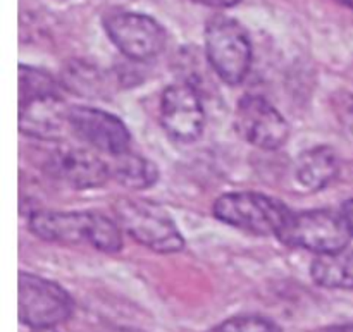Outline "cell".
I'll use <instances>...</instances> for the list:
<instances>
[{
    "instance_id": "1",
    "label": "cell",
    "mask_w": 353,
    "mask_h": 332,
    "mask_svg": "<svg viewBox=\"0 0 353 332\" xmlns=\"http://www.w3.org/2000/svg\"><path fill=\"white\" fill-rule=\"evenodd\" d=\"M28 226L40 240L52 243H88L105 253H117L123 248L119 224L97 212L37 210L30 216Z\"/></svg>"
},
{
    "instance_id": "2",
    "label": "cell",
    "mask_w": 353,
    "mask_h": 332,
    "mask_svg": "<svg viewBox=\"0 0 353 332\" xmlns=\"http://www.w3.org/2000/svg\"><path fill=\"white\" fill-rule=\"evenodd\" d=\"M221 222L257 236H279L292 210L272 196L254 191L224 193L214 203Z\"/></svg>"
},
{
    "instance_id": "3",
    "label": "cell",
    "mask_w": 353,
    "mask_h": 332,
    "mask_svg": "<svg viewBox=\"0 0 353 332\" xmlns=\"http://www.w3.org/2000/svg\"><path fill=\"white\" fill-rule=\"evenodd\" d=\"M117 224L126 234L157 253H178L185 238L172 217L157 203L147 200H119L114 207Z\"/></svg>"
},
{
    "instance_id": "4",
    "label": "cell",
    "mask_w": 353,
    "mask_h": 332,
    "mask_svg": "<svg viewBox=\"0 0 353 332\" xmlns=\"http://www.w3.org/2000/svg\"><path fill=\"white\" fill-rule=\"evenodd\" d=\"M205 55L212 71L228 85H240L252 65V41L238 21L214 16L205 26Z\"/></svg>"
},
{
    "instance_id": "5",
    "label": "cell",
    "mask_w": 353,
    "mask_h": 332,
    "mask_svg": "<svg viewBox=\"0 0 353 332\" xmlns=\"http://www.w3.org/2000/svg\"><path fill=\"white\" fill-rule=\"evenodd\" d=\"M352 233L343 216L331 210L292 212L278 240L293 248H303L312 253H333L345 250Z\"/></svg>"
},
{
    "instance_id": "6",
    "label": "cell",
    "mask_w": 353,
    "mask_h": 332,
    "mask_svg": "<svg viewBox=\"0 0 353 332\" xmlns=\"http://www.w3.org/2000/svg\"><path fill=\"white\" fill-rule=\"evenodd\" d=\"M74 303L64 288L50 279L21 272L19 320L31 329H48L71 317Z\"/></svg>"
},
{
    "instance_id": "7",
    "label": "cell",
    "mask_w": 353,
    "mask_h": 332,
    "mask_svg": "<svg viewBox=\"0 0 353 332\" xmlns=\"http://www.w3.org/2000/svg\"><path fill=\"white\" fill-rule=\"evenodd\" d=\"M43 171L74 189L100 188L110 179L109 162L88 148L65 143H57L45 152Z\"/></svg>"
},
{
    "instance_id": "8",
    "label": "cell",
    "mask_w": 353,
    "mask_h": 332,
    "mask_svg": "<svg viewBox=\"0 0 353 332\" xmlns=\"http://www.w3.org/2000/svg\"><path fill=\"white\" fill-rule=\"evenodd\" d=\"M110 41L133 61H150L165 47V30L150 16L138 12H112L103 21Z\"/></svg>"
},
{
    "instance_id": "9",
    "label": "cell",
    "mask_w": 353,
    "mask_h": 332,
    "mask_svg": "<svg viewBox=\"0 0 353 332\" xmlns=\"http://www.w3.org/2000/svg\"><path fill=\"white\" fill-rule=\"evenodd\" d=\"M234 126L245 141L261 150H278L290 136L285 117L261 95H245L238 102Z\"/></svg>"
},
{
    "instance_id": "10",
    "label": "cell",
    "mask_w": 353,
    "mask_h": 332,
    "mask_svg": "<svg viewBox=\"0 0 353 332\" xmlns=\"http://www.w3.org/2000/svg\"><path fill=\"white\" fill-rule=\"evenodd\" d=\"M161 123L165 133L176 141L192 143L205 127V109L196 86L174 83L161 96Z\"/></svg>"
},
{
    "instance_id": "11",
    "label": "cell",
    "mask_w": 353,
    "mask_h": 332,
    "mask_svg": "<svg viewBox=\"0 0 353 332\" xmlns=\"http://www.w3.org/2000/svg\"><path fill=\"white\" fill-rule=\"evenodd\" d=\"M69 129L90 148L110 157L130 150L131 134L126 124L107 110L86 105L69 107Z\"/></svg>"
},
{
    "instance_id": "12",
    "label": "cell",
    "mask_w": 353,
    "mask_h": 332,
    "mask_svg": "<svg viewBox=\"0 0 353 332\" xmlns=\"http://www.w3.org/2000/svg\"><path fill=\"white\" fill-rule=\"evenodd\" d=\"M69 127V107L61 95L34 96L19 102V129L26 136L55 141Z\"/></svg>"
},
{
    "instance_id": "13",
    "label": "cell",
    "mask_w": 353,
    "mask_h": 332,
    "mask_svg": "<svg viewBox=\"0 0 353 332\" xmlns=\"http://www.w3.org/2000/svg\"><path fill=\"white\" fill-rule=\"evenodd\" d=\"M340 171L338 155L330 147H314L303 152L295 165L296 181L307 191H321L336 179Z\"/></svg>"
},
{
    "instance_id": "14",
    "label": "cell",
    "mask_w": 353,
    "mask_h": 332,
    "mask_svg": "<svg viewBox=\"0 0 353 332\" xmlns=\"http://www.w3.org/2000/svg\"><path fill=\"white\" fill-rule=\"evenodd\" d=\"M109 171L110 179L133 191L152 188L159 179L157 165L141 155L131 154L130 150L121 155H114L109 164Z\"/></svg>"
},
{
    "instance_id": "15",
    "label": "cell",
    "mask_w": 353,
    "mask_h": 332,
    "mask_svg": "<svg viewBox=\"0 0 353 332\" xmlns=\"http://www.w3.org/2000/svg\"><path fill=\"white\" fill-rule=\"evenodd\" d=\"M314 282L330 289H353V250L317 255L310 265Z\"/></svg>"
},
{
    "instance_id": "16",
    "label": "cell",
    "mask_w": 353,
    "mask_h": 332,
    "mask_svg": "<svg viewBox=\"0 0 353 332\" xmlns=\"http://www.w3.org/2000/svg\"><path fill=\"white\" fill-rule=\"evenodd\" d=\"M64 86L81 96H100L105 90V78L86 62L74 61L64 71Z\"/></svg>"
},
{
    "instance_id": "17",
    "label": "cell",
    "mask_w": 353,
    "mask_h": 332,
    "mask_svg": "<svg viewBox=\"0 0 353 332\" xmlns=\"http://www.w3.org/2000/svg\"><path fill=\"white\" fill-rule=\"evenodd\" d=\"M43 95H61L54 76L31 65H19V102Z\"/></svg>"
},
{
    "instance_id": "18",
    "label": "cell",
    "mask_w": 353,
    "mask_h": 332,
    "mask_svg": "<svg viewBox=\"0 0 353 332\" xmlns=\"http://www.w3.org/2000/svg\"><path fill=\"white\" fill-rule=\"evenodd\" d=\"M207 332H281V327L268 317L236 315L217 324Z\"/></svg>"
},
{
    "instance_id": "19",
    "label": "cell",
    "mask_w": 353,
    "mask_h": 332,
    "mask_svg": "<svg viewBox=\"0 0 353 332\" xmlns=\"http://www.w3.org/2000/svg\"><path fill=\"white\" fill-rule=\"evenodd\" d=\"M334 117L343 131L345 138L353 145V93L338 92L331 98Z\"/></svg>"
},
{
    "instance_id": "20",
    "label": "cell",
    "mask_w": 353,
    "mask_h": 332,
    "mask_svg": "<svg viewBox=\"0 0 353 332\" xmlns=\"http://www.w3.org/2000/svg\"><path fill=\"white\" fill-rule=\"evenodd\" d=\"M196 3H202L207 7H216V9H228V7H234L241 2V0H193Z\"/></svg>"
},
{
    "instance_id": "21",
    "label": "cell",
    "mask_w": 353,
    "mask_h": 332,
    "mask_svg": "<svg viewBox=\"0 0 353 332\" xmlns=\"http://www.w3.org/2000/svg\"><path fill=\"white\" fill-rule=\"evenodd\" d=\"M341 216H343L345 220H347L348 229H350L353 236V198L347 200V202L343 203V207H341Z\"/></svg>"
},
{
    "instance_id": "22",
    "label": "cell",
    "mask_w": 353,
    "mask_h": 332,
    "mask_svg": "<svg viewBox=\"0 0 353 332\" xmlns=\"http://www.w3.org/2000/svg\"><path fill=\"white\" fill-rule=\"evenodd\" d=\"M321 332H353V324H341V326H331Z\"/></svg>"
},
{
    "instance_id": "23",
    "label": "cell",
    "mask_w": 353,
    "mask_h": 332,
    "mask_svg": "<svg viewBox=\"0 0 353 332\" xmlns=\"http://www.w3.org/2000/svg\"><path fill=\"white\" fill-rule=\"evenodd\" d=\"M103 332H141L137 329H130V327H110V329L103 331Z\"/></svg>"
},
{
    "instance_id": "24",
    "label": "cell",
    "mask_w": 353,
    "mask_h": 332,
    "mask_svg": "<svg viewBox=\"0 0 353 332\" xmlns=\"http://www.w3.org/2000/svg\"><path fill=\"white\" fill-rule=\"evenodd\" d=\"M34 332H57L54 327H48V329H37Z\"/></svg>"
},
{
    "instance_id": "25",
    "label": "cell",
    "mask_w": 353,
    "mask_h": 332,
    "mask_svg": "<svg viewBox=\"0 0 353 332\" xmlns=\"http://www.w3.org/2000/svg\"><path fill=\"white\" fill-rule=\"evenodd\" d=\"M341 3H347V6H350V7H353V0H340Z\"/></svg>"
}]
</instances>
